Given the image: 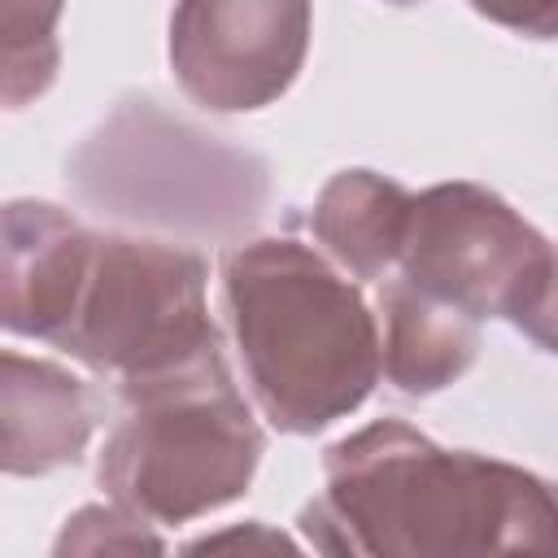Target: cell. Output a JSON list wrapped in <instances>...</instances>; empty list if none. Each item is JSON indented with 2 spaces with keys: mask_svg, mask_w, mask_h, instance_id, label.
Returning <instances> with one entry per match:
<instances>
[{
  "mask_svg": "<svg viewBox=\"0 0 558 558\" xmlns=\"http://www.w3.org/2000/svg\"><path fill=\"white\" fill-rule=\"evenodd\" d=\"M310 13L314 0H179L170 70L201 109H262L301 74Z\"/></svg>",
  "mask_w": 558,
  "mask_h": 558,
  "instance_id": "52a82bcc",
  "label": "cell"
},
{
  "mask_svg": "<svg viewBox=\"0 0 558 558\" xmlns=\"http://www.w3.org/2000/svg\"><path fill=\"white\" fill-rule=\"evenodd\" d=\"M471 9L527 39L558 35V0H471Z\"/></svg>",
  "mask_w": 558,
  "mask_h": 558,
  "instance_id": "4fadbf2b",
  "label": "cell"
},
{
  "mask_svg": "<svg viewBox=\"0 0 558 558\" xmlns=\"http://www.w3.org/2000/svg\"><path fill=\"white\" fill-rule=\"evenodd\" d=\"M392 4H418V0H392Z\"/></svg>",
  "mask_w": 558,
  "mask_h": 558,
  "instance_id": "2e32d148",
  "label": "cell"
},
{
  "mask_svg": "<svg viewBox=\"0 0 558 558\" xmlns=\"http://www.w3.org/2000/svg\"><path fill=\"white\" fill-rule=\"evenodd\" d=\"M157 523L131 514L126 506H83L74 519H65L57 536V554H161L166 541L153 532Z\"/></svg>",
  "mask_w": 558,
  "mask_h": 558,
  "instance_id": "7c38bea8",
  "label": "cell"
},
{
  "mask_svg": "<svg viewBox=\"0 0 558 558\" xmlns=\"http://www.w3.org/2000/svg\"><path fill=\"white\" fill-rule=\"evenodd\" d=\"M410 205L414 192H405L397 179L375 170H340L323 183L310 227L344 275L379 283L401 257Z\"/></svg>",
  "mask_w": 558,
  "mask_h": 558,
  "instance_id": "30bf717a",
  "label": "cell"
},
{
  "mask_svg": "<svg viewBox=\"0 0 558 558\" xmlns=\"http://www.w3.org/2000/svg\"><path fill=\"white\" fill-rule=\"evenodd\" d=\"M218 340L201 253L161 235L87 231L48 344L126 384L179 366Z\"/></svg>",
  "mask_w": 558,
  "mask_h": 558,
  "instance_id": "5b68a950",
  "label": "cell"
},
{
  "mask_svg": "<svg viewBox=\"0 0 558 558\" xmlns=\"http://www.w3.org/2000/svg\"><path fill=\"white\" fill-rule=\"evenodd\" d=\"M231 336L262 414L292 436L353 414L379 371V323L340 266L292 235L244 240L222 257Z\"/></svg>",
  "mask_w": 558,
  "mask_h": 558,
  "instance_id": "7a4b0ae2",
  "label": "cell"
},
{
  "mask_svg": "<svg viewBox=\"0 0 558 558\" xmlns=\"http://www.w3.org/2000/svg\"><path fill=\"white\" fill-rule=\"evenodd\" d=\"M122 418L100 453V488L148 523H187L235 501L266 436L231 379L222 340L144 379L118 384Z\"/></svg>",
  "mask_w": 558,
  "mask_h": 558,
  "instance_id": "3957f363",
  "label": "cell"
},
{
  "mask_svg": "<svg viewBox=\"0 0 558 558\" xmlns=\"http://www.w3.org/2000/svg\"><path fill=\"white\" fill-rule=\"evenodd\" d=\"M70 196L166 240H240L270 201V170L153 96H126L65 157Z\"/></svg>",
  "mask_w": 558,
  "mask_h": 558,
  "instance_id": "277c9868",
  "label": "cell"
},
{
  "mask_svg": "<svg viewBox=\"0 0 558 558\" xmlns=\"http://www.w3.org/2000/svg\"><path fill=\"white\" fill-rule=\"evenodd\" d=\"M96 427V392L57 362L4 349L0 357V462L4 475H48L83 458Z\"/></svg>",
  "mask_w": 558,
  "mask_h": 558,
  "instance_id": "ba28073f",
  "label": "cell"
},
{
  "mask_svg": "<svg viewBox=\"0 0 558 558\" xmlns=\"http://www.w3.org/2000/svg\"><path fill=\"white\" fill-rule=\"evenodd\" d=\"M323 493L301 532L323 554H558V484L501 458L440 449L410 423L379 418L323 458Z\"/></svg>",
  "mask_w": 558,
  "mask_h": 558,
  "instance_id": "6da1fadb",
  "label": "cell"
},
{
  "mask_svg": "<svg viewBox=\"0 0 558 558\" xmlns=\"http://www.w3.org/2000/svg\"><path fill=\"white\" fill-rule=\"evenodd\" d=\"M397 270L480 323L510 318L523 331L558 279V248L497 192L458 179L414 196Z\"/></svg>",
  "mask_w": 558,
  "mask_h": 558,
  "instance_id": "8992f818",
  "label": "cell"
},
{
  "mask_svg": "<svg viewBox=\"0 0 558 558\" xmlns=\"http://www.w3.org/2000/svg\"><path fill=\"white\" fill-rule=\"evenodd\" d=\"M292 549V541L288 536H279V532H266L262 523H248V527H235V532H218V536H201V541H192L187 549Z\"/></svg>",
  "mask_w": 558,
  "mask_h": 558,
  "instance_id": "5bb4252c",
  "label": "cell"
},
{
  "mask_svg": "<svg viewBox=\"0 0 558 558\" xmlns=\"http://www.w3.org/2000/svg\"><path fill=\"white\" fill-rule=\"evenodd\" d=\"M61 0H0V44H4V105L22 109L44 96L61 65L57 44Z\"/></svg>",
  "mask_w": 558,
  "mask_h": 558,
  "instance_id": "8fae6325",
  "label": "cell"
},
{
  "mask_svg": "<svg viewBox=\"0 0 558 558\" xmlns=\"http://www.w3.org/2000/svg\"><path fill=\"white\" fill-rule=\"evenodd\" d=\"M384 314V375L410 392L427 397L462 379L480 353V318L418 292L414 283L379 279Z\"/></svg>",
  "mask_w": 558,
  "mask_h": 558,
  "instance_id": "9c48e42d",
  "label": "cell"
},
{
  "mask_svg": "<svg viewBox=\"0 0 558 558\" xmlns=\"http://www.w3.org/2000/svg\"><path fill=\"white\" fill-rule=\"evenodd\" d=\"M523 336H532L541 349H549V353H558V279H554V288H549V296H545V305L536 310V318L523 327Z\"/></svg>",
  "mask_w": 558,
  "mask_h": 558,
  "instance_id": "9a60e30c",
  "label": "cell"
}]
</instances>
